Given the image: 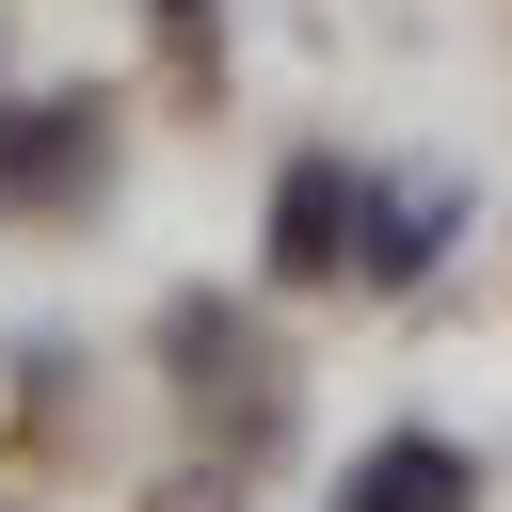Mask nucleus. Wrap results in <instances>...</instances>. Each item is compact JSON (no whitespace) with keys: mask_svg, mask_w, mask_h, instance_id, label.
<instances>
[{"mask_svg":"<svg viewBox=\"0 0 512 512\" xmlns=\"http://www.w3.org/2000/svg\"><path fill=\"white\" fill-rule=\"evenodd\" d=\"M352 208H368L352 160H288V192H272V272H288V288L352 272Z\"/></svg>","mask_w":512,"mask_h":512,"instance_id":"f257e3e1","label":"nucleus"},{"mask_svg":"<svg viewBox=\"0 0 512 512\" xmlns=\"http://www.w3.org/2000/svg\"><path fill=\"white\" fill-rule=\"evenodd\" d=\"M464 496H480V464H464V448H432V432H384V448L352 464V496H336V512H464Z\"/></svg>","mask_w":512,"mask_h":512,"instance_id":"f03ea898","label":"nucleus"},{"mask_svg":"<svg viewBox=\"0 0 512 512\" xmlns=\"http://www.w3.org/2000/svg\"><path fill=\"white\" fill-rule=\"evenodd\" d=\"M432 256H448V192H384V176H368V208H352V272H368V288H416Z\"/></svg>","mask_w":512,"mask_h":512,"instance_id":"7ed1b4c3","label":"nucleus"}]
</instances>
